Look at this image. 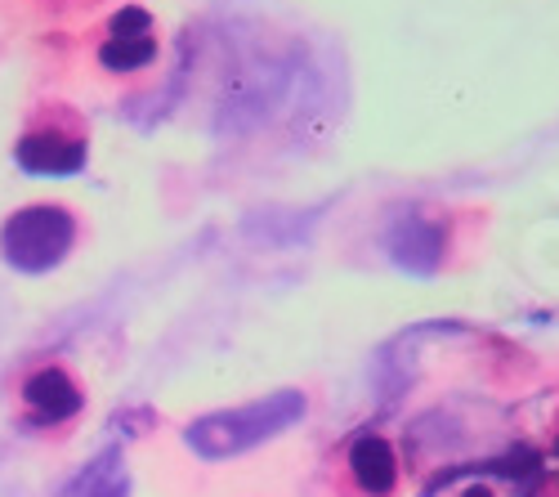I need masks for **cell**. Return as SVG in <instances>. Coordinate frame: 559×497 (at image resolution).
Returning <instances> with one entry per match:
<instances>
[{
	"label": "cell",
	"instance_id": "cell-1",
	"mask_svg": "<svg viewBox=\"0 0 559 497\" xmlns=\"http://www.w3.org/2000/svg\"><path fill=\"white\" fill-rule=\"evenodd\" d=\"M85 409H90L85 381L63 354H32L19 364L10 381V413L23 435L63 443L81 426Z\"/></svg>",
	"mask_w": 559,
	"mask_h": 497
},
{
	"label": "cell",
	"instance_id": "cell-2",
	"mask_svg": "<svg viewBox=\"0 0 559 497\" xmlns=\"http://www.w3.org/2000/svg\"><path fill=\"white\" fill-rule=\"evenodd\" d=\"M162 23L153 10L121 0L117 10H108L95 27L81 32V55L90 63V76L134 90L148 85L162 72Z\"/></svg>",
	"mask_w": 559,
	"mask_h": 497
},
{
	"label": "cell",
	"instance_id": "cell-3",
	"mask_svg": "<svg viewBox=\"0 0 559 497\" xmlns=\"http://www.w3.org/2000/svg\"><path fill=\"white\" fill-rule=\"evenodd\" d=\"M90 162V117L68 99H36L14 134V166L27 175H76Z\"/></svg>",
	"mask_w": 559,
	"mask_h": 497
},
{
	"label": "cell",
	"instance_id": "cell-4",
	"mask_svg": "<svg viewBox=\"0 0 559 497\" xmlns=\"http://www.w3.org/2000/svg\"><path fill=\"white\" fill-rule=\"evenodd\" d=\"M85 238V220L68 202H27L0 224V260L14 274H50Z\"/></svg>",
	"mask_w": 559,
	"mask_h": 497
},
{
	"label": "cell",
	"instance_id": "cell-5",
	"mask_svg": "<svg viewBox=\"0 0 559 497\" xmlns=\"http://www.w3.org/2000/svg\"><path fill=\"white\" fill-rule=\"evenodd\" d=\"M407 458L390 430H354L322 462V497H403Z\"/></svg>",
	"mask_w": 559,
	"mask_h": 497
},
{
	"label": "cell",
	"instance_id": "cell-6",
	"mask_svg": "<svg viewBox=\"0 0 559 497\" xmlns=\"http://www.w3.org/2000/svg\"><path fill=\"white\" fill-rule=\"evenodd\" d=\"M117 5L121 0H14V19L50 32H85Z\"/></svg>",
	"mask_w": 559,
	"mask_h": 497
},
{
	"label": "cell",
	"instance_id": "cell-7",
	"mask_svg": "<svg viewBox=\"0 0 559 497\" xmlns=\"http://www.w3.org/2000/svg\"><path fill=\"white\" fill-rule=\"evenodd\" d=\"M448 497H510L497 480H465V484H456Z\"/></svg>",
	"mask_w": 559,
	"mask_h": 497
},
{
	"label": "cell",
	"instance_id": "cell-8",
	"mask_svg": "<svg viewBox=\"0 0 559 497\" xmlns=\"http://www.w3.org/2000/svg\"><path fill=\"white\" fill-rule=\"evenodd\" d=\"M546 453L559 462V403H555V413L546 417Z\"/></svg>",
	"mask_w": 559,
	"mask_h": 497
},
{
	"label": "cell",
	"instance_id": "cell-9",
	"mask_svg": "<svg viewBox=\"0 0 559 497\" xmlns=\"http://www.w3.org/2000/svg\"><path fill=\"white\" fill-rule=\"evenodd\" d=\"M537 497H559V466H555V471H550V475L542 480V488H537Z\"/></svg>",
	"mask_w": 559,
	"mask_h": 497
}]
</instances>
